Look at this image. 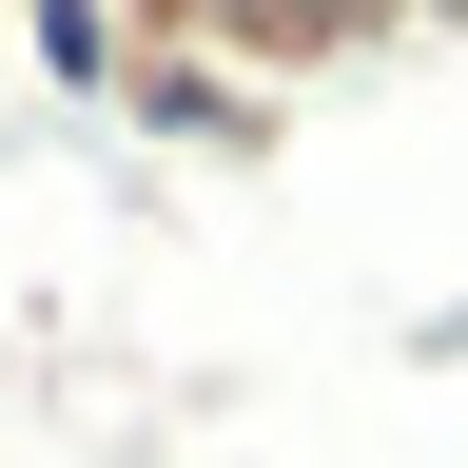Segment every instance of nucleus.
<instances>
[{"mask_svg":"<svg viewBox=\"0 0 468 468\" xmlns=\"http://www.w3.org/2000/svg\"><path fill=\"white\" fill-rule=\"evenodd\" d=\"M196 39L254 79L273 117L313 98V79H371V58H410V39H449V20H390V0H196Z\"/></svg>","mask_w":468,"mask_h":468,"instance_id":"obj_2","label":"nucleus"},{"mask_svg":"<svg viewBox=\"0 0 468 468\" xmlns=\"http://www.w3.org/2000/svg\"><path fill=\"white\" fill-rule=\"evenodd\" d=\"M20 58H39V79H79V98H117V0H39Z\"/></svg>","mask_w":468,"mask_h":468,"instance_id":"obj_3","label":"nucleus"},{"mask_svg":"<svg viewBox=\"0 0 468 468\" xmlns=\"http://www.w3.org/2000/svg\"><path fill=\"white\" fill-rule=\"evenodd\" d=\"M117 117L176 137V156H273V137H292V117L196 39V0H137V20H117Z\"/></svg>","mask_w":468,"mask_h":468,"instance_id":"obj_1","label":"nucleus"}]
</instances>
